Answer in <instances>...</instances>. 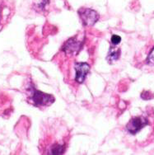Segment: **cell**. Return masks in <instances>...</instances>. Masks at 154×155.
<instances>
[{
  "label": "cell",
  "mask_w": 154,
  "mask_h": 155,
  "mask_svg": "<svg viewBox=\"0 0 154 155\" xmlns=\"http://www.w3.org/2000/svg\"><path fill=\"white\" fill-rule=\"evenodd\" d=\"M147 64L154 65V46L153 48L152 49V51H150V53L148 54V58H147Z\"/></svg>",
  "instance_id": "obj_8"
},
{
  "label": "cell",
  "mask_w": 154,
  "mask_h": 155,
  "mask_svg": "<svg viewBox=\"0 0 154 155\" xmlns=\"http://www.w3.org/2000/svg\"><path fill=\"white\" fill-rule=\"evenodd\" d=\"M121 41V38H120V36H117V35H113L112 37H111V43H112V45H118L120 42Z\"/></svg>",
  "instance_id": "obj_9"
},
{
  "label": "cell",
  "mask_w": 154,
  "mask_h": 155,
  "mask_svg": "<svg viewBox=\"0 0 154 155\" xmlns=\"http://www.w3.org/2000/svg\"><path fill=\"white\" fill-rule=\"evenodd\" d=\"M31 100L36 106H48L54 101L53 96L40 92L38 90H34L31 95Z\"/></svg>",
  "instance_id": "obj_3"
},
{
  "label": "cell",
  "mask_w": 154,
  "mask_h": 155,
  "mask_svg": "<svg viewBox=\"0 0 154 155\" xmlns=\"http://www.w3.org/2000/svg\"><path fill=\"white\" fill-rule=\"evenodd\" d=\"M120 55V50L117 49L116 47L111 46L110 48V51L108 53V55H107V60L109 63L112 64L113 62H115L116 60H118Z\"/></svg>",
  "instance_id": "obj_7"
},
{
  "label": "cell",
  "mask_w": 154,
  "mask_h": 155,
  "mask_svg": "<svg viewBox=\"0 0 154 155\" xmlns=\"http://www.w3.org/2000/svg\"><path fill=\"white\" fill-rule=\"evenodd\" d=\"M12 10L3 0H0V31L8 22Z\"/></svg>",
  "instance_id": "obj_5"
},
{
  "label": "cell",
  "mask_w": 154,
  "mask_h": 155,
  "mask_svg": "<svg viewBox=\"0 0 154 155\" xmlns=\"http://www.w3.org/2000/svg\"><path fill=\"white\" fill-rule=\"evenodd\" d=\"M76 70V81L78 84H83L87 74L90 71V65L87 63H77L75 64Z\"/></svg>",
  "instance_id": "obj_4"
},
{
  "label": "cell",
  "mask_w": 154,
  "mask_h": 155,
  "mask_svg": "<svg viewBox=\"0 0 154 155\" xmlns=\"http://www.w3.org/2000/svg\"><path fill=\"white\" fill-rule=\"evenodd\" d=\"M81 47V43L76 41L75 39H71L68 42H66L65 45L64 47V50L66 52V54H72L73 53L77 52Z\"/></svg>",
  "instance_id": "obj_6"
},
{
  "label": "cell",
  "mask_w": 154,
  "mask_h": 155,
  "mask_svg": "<svg viewBox=\"0 0 154 155\" xmlns=\"http://www.w3.org/2000/svg\"><path fill=\"white\" fill-rule=\"evenodd\" d=\"M148 124V120L145 117L137 116V117H133L129 120V122L126 125V129L131 134H135Z\"/></svg>",
  "instance_id": "obj_1"
},
{
  "label": "cell",
  "mask_w": 154,
  "mask_h": 155,
  "mask_svg": "<svg viewBox=\"0 0 154 155\" xmlns=\"http://www.w3.org/2000/svg\"><path fill=\"white\" fill-rule=\"evenodd\" d=\"M78 14L85 26H92L99 19V15L97 12L90 8L80 9L78 11Z\"/></svg>",
  "instance_id": "obj_2"
}]
</instances>
